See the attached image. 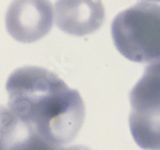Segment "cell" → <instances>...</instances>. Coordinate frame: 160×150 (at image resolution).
<instances>
[{
	"label": "cell",
	"instance_id": "cell-1",
	"mask_svg": "<svg viewBox=\"0 0 160 150\" xmlns=\"http://www.w3.org/2000/svg\"><path fill=\"white\" fill-rule=\"evenodd\" d=\"M8 105L25 128L55 146L76 138L85 119L81 94L55 73L38 66H24L9 75Z\"/></svg>",
	"mask_w": 160,
	"mask_h": 150
},
{
	"label": "cell",
	"instance_id": "cell-2",
	"mask_svg": "<svg viewBox=\"0 0 160 150\" xmlns=\"http://www.w3.org/2000/svg\"><path fill=\"white\" fill-rule=\"evenodd\" d=\"M111 34L118 52L137 63L160 58V6L140 2L113 19Z\"/></svg>",
	"mask_w": 160,
	"mask_h": 150
},
{
	"label": "cell",
	"instance_id": "cell-3",
	"mask_svg": "<svg viewBox=\"0 0 160 150\" xmlns=\"http://www.w3.org/2000/svg\"><path fill=\"white\" fill-rule=\"evenodd\" d=\"M129 127L144 150H160V58L148 65L130 92Z\"/></svg>",
	"mask_w": 160,
	"mask_h": 150
},
{
	"label": "cell",
	"instance_id": "cell-4",
	"mask_svg": "<svg viewBox=\"0 0 160 150\" xmlns=\"http://www.w3.org/2000/svg\"><path fill=\"white\" fill-rule=\"evenodd\" d=\"M54 11L49 0H13L6 12V28L19 43H35L53 27Z\"/></svg>",
	"mask_w": 160,
	"mask_h": 150
},
{
	"label": "cell",
	"instance_id": "cell-5",
	"mask_svg": "<svg viewBox=\"0 0 160 150\" xmlns=\"http://www.w3.org/2000/svg\"><path fill=\"white\" fill-rule=\"evenodd\" d=\"M105 9L101 0H57L55 22L62 32L72 36L91 35L102 27Z\"/></svg>",
	"mask_w": 160,
	"mask_h": 150
},
{
	"label": "cell",
	"instance_id": "cell-6",
	"mask_svg": "<svg viewBox=\"0 0 160 150\" xmlns=\"http://www.w3.org/2000/svg\"><path fill=\"white\" fill-rule=\"evenodd\" d=\"M27 131L9 108L0 105V150H8Z\"/></svg>",
	"mask_w": 160,
	"mask_h": 150
},
{
	"label": "cell",
	"instance_id": "cell-7",
	"mask_svg": "<svg viewBox=\"0 0 160 150\" xmlns=\"http://www.w3.org/2000/svg\"><path fill=\"white\" fill-rule=\"evenodd\" d=\"M8 150H64V148L53 145L27 130Z\"/></svg>",
	"mask_w": 160,
	"mask_h": 150
},
{
	"label": "cell",
	"instance_id": "cell-8",
	"mask_svg": "<svg viewBox=\"0 0 160 150\" xmlns=\"http://www.w3.org/2000/svg\"><path fill=\"white\" fill-rule=\"evenodd\" d=\"M64 150H90V149L84 147V146H73V147L64 148Z\"/></svg>",
	"mask_w": 160,
	"mask_h": 150
},
{
	"label": "cell",
	"instance_id": "cell-9",
	"mask_svg": "<svg viewBox=\"0 0 160 150\" xmlns=\"http://www.w3.org/2000/svg\"><path fill=\"white\" fill-rule=\"evenodd\" d=\"M148 1H160V0H148Z\"/></svg>",
	"mask_w": 160,
	"mask_h": 150
}]
</instances>
